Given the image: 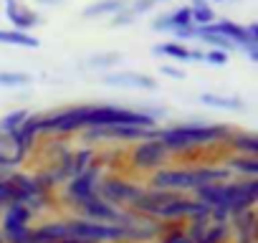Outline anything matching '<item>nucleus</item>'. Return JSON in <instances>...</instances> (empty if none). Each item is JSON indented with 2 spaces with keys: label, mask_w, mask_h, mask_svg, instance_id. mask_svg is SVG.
<instances>
[{
  "label": "nucleus",
  "mask_w": 258,
  "mask_h": 243,
  "mask_svg": "<svg viewBox=\"0 0 258 243\" xmlns=\"http://www.w3.org/2000/svg\"><path fill=\"white\" fill-rule=\"evenodd\" d=\"M116 125L157 127V119L147 109H126L116 104H79V106H66L58 111L41 114V135L46 137L81 135L84 130H101Z\"/></svg>",
  "instance_id": "1"
},
{
  "label": "nucleus",
  "mask_w": 258,
  "mask_h": 243,
  "mask_svg": "<svg viewBox=\"0 0 258 243\" xmlns=\"http://www.w3.org/2000/svg\"><path fill=\"white\" fill-rule=\"evenodd\" d=\"M225 180H230V172L225 170L223 162H200V165H182V167L165 165L150 175V188L185 195V193H195L203 185L225 183Z\"/></svg>",
  "instance_id": "2"
},
{
  "label": "nucleus",
  "mask_w": 258,
  "mask_h": 243,
  "mask_svg": "<svg viewBox=\"0 0 258 243\" xmlns=\"http://www.w3.org/2000/svg\"><path fill=\"white\" fill-rule=\"evenodd\" d=\"M233 132L230 125H208V122H182V125L160 127L157 140L165 145L170 155H195L198 150H205L210 145H223L225 137Z\"/></svg>",
  "instance_id": "3"
},
{
  "label": "nucleus",
  "mask_w": 258,
  "mask_h": 243,
  "mask_svg": "<svg viewBox=\"0 0 258 243\" xmlns=\"http://www.w3.org/2000/svg\"><path fill=\"white\" fill-rule=\"evenodd\" d=\"M66 238L86 240V243H114V240H124V230H121V225H114V223L71 218V220H66Z\"/></svg>",
  "instance_id": "4"
},
{
  "label": "nucleus",
  "mask_w": 258,
  "mask_h": 243,
  "mask_svg": "<svg viewBox=\"0 0 258 243\" xmlns=\"http://www.w3.org/2000/svg\"><path fill=\"white\" fill-rule=\"evenodd\" d=\"M104 177V162L96 157V162L91 167H86L84 172L69 177L63 183V200L74 208H79L86 198L96 195V188H99V180Z\"/></svg>",
  "instance_id": "5"
},
{
  "label": "nucleus",
  "mask_w": 258,
  "mask_h": 243,
  "mask_svg": "<svg viewBox=\"0 0 258 243\" xmlns=\"http://www.w3.org/2000/svg\"><path fill=\"white\" fill-rule=\"evenodd\" d=\"M129 167H132L135 172H147L152 175L155 170L165 167L170 162V152L165 150V145L155 137V140H142L137 145H132V150H129Z\"/></svg>",
  "instance_id": "6"
},
{
  "label": "nucleus",
  "mask_w": 258,
  "mask_h": 243,
  "mask_svg": "<svg viewBox=\"0 0 258 243\" xmlns=\"http://www.w3.org/2000/svg\"><path fill=\"white\" fill-rule=\"evenodd\" d=\"M142 193V185L129 180V177H121V175H104L99 180V188H96V195L101 200H106L109 205L114 208H129L137 195Z\"/></svg>",
  "instance_id": "7"
},
{
  "label": "nucleus",
  "mask_w": 258,
  "mask_h": 243,
  "mask_svg": "<svg viewBox=\"0 0 258 243\" xmlns=\"http://www.w3.org/2000/svg\"><path fill=\"white\" fill-rule=\"evenodd\" d=\"M38 137H41V114H28L26 122L16 130V135L8 140V142H11L8 152H11L16 167L38 147Z\"/></svg>",
  "instance_id": "8"
},
{
  "label": "nucleus",
  "mask_w": 258,
  "mask_h": 243,
  "mask_svg": "<svg viewBox=\"0 0 258 243\" xmlns=\"http://www.w3.org/2000/svg\"><path fill=\"white\" fill-rule=\"evenodd\" d=\"M228 185V213L235 215L240 210H250L258 200V177H235L225 180Z\"/></svg>",
  "instance_id": "9"
},
{
  "label": "nucleus",
  "mask_w": 258,
  "mask_h": 243,
  "mask_svg": "<svg viewBox=\"0 0 258 243\" xmlns=\"http://www.w3.org/2000/svg\"><path fill=\"white\" fill-rule=\"evenodd\" d=\"M104 84L106 86H116V89H140V91H157V79L140 74V71H109L104 74Z\"/></svg>",
  "instance_id": "10"
},
{
  "label": "nucleus",
  "mask_w": 258,
  "mask_h": 243,
  "mask_svg": "<svg viewBox=\"0 0 258 243\" xmlns=\"http://www.w3.org/2000/svg\"><path fill=\"white\" fill-rule=\"evenodd\" d=\"M79 213H81V218H86V220L114 223V225H116L121 208H114V205H109L106 200H101L99 195H91V198H86V200L79 205Z\"/></svg>",
  "instance_id": "11"
},
{
  "label": "nucleus",
  "mask_w": 258,
  "mask_h": 243,
  "mask_svg": "<svg viewBox=\"0 0 258 243\" xmlns=\"http://www.w3.org/2000/svg\"><path fill=\"white\" fill-rule=\"evenodd\" d=\"M6 16H8L13 31H21V33H31V28H36L41 23L38 13L26 8L21 0H6Z\"/></svg>",
  "instance_id": "12"
},
{
  "label": "nucleus",
  "mask_w": 258,
  "mask_h": 243,
  "mask_svg": "<svg viewBox=\"0 0 258 243\" xmlns=\"http://www.w3.org/2000/svg\"><path fill=\"white\" fill-rule=\"evenodd\" d=\"M187 26H192V16H190V8L187 6L175 8V11H167V13L157 16L150 23V28L157 31V33H175L177 28H187Z\"/></svg>",
  "instance_id": "13"
},
{
  "label": "nucleus",
  "mask_w": 258,
  "mask_h": 243,
  "mask_svg": "<svg viewBox=\"0 0 258 243\" xmlns=\"http://www.w3.org/2000/svg\"><path fill=\"white\" fill-rule=\"evenodd\" d=\"M31 218H33V210H31V208H26V205H21V203L8 205V208L3 210V233H0V235H8V233L31 228V225H28Z\"/></svg>",
  "instance_id": "14"
},
{
  "label": "nucleus",
  "mask_w": 258,
  "mask_h": 243,
  "mask_svg": "<svg viewBox=\"0 0 258 243\" xmlns=\"http://www.w3.org/2000/svg\"><path fill=\"white\" fill-rule=\"evenodd\" d=\"M223 145L230 150V155H248V157H255V152H258V135L245 132V130H233V132L225 137Z\"/></svg>",
  "instance_id": "15"
},
{
  "label": "nucleus",
  "mask_w": 258,
  "mask_h": 243,
  "mask_svg": "<svg viewBox=\"0 0 258 243\" xmlns=\"http://www.w3.org/2000/svg\"><path fill=\"white\" fill-rule=\"evenodd\" d=\"M225 170L230 175L238 177H258V157H248V155H228L223 160Z\"/></svg>",
  "instance_id": "16"
},
{
  "label": "nucleus",
  "mask_w": 258,
  "mask_h": 243,
  "mask_svg": "<svg viewBox=\"0 0 258 243\" xmlns=\"http://www.w3.org/2000/svg\"><path fill=\"white\" fill-rule=\"evenodd\" d=\"M210 28L220 36H225L228 41L235 43V48H243L245 46V26H240L238 21H230V18H215L210 23Z\"/></svg>",
  "instance_id": "17"
},
{
  "label": "nucleus",
  "mask_w": 258,
  "mask_h": 243,
  "mask_svg": "<svg viewBox=\"0 0 258 243\" xmlns=\"http://www.w3.org/2000/svg\"><path fill=\"white\" fill-rule=\"evenodd\" d=\"M126 6V0H94V3H89L84 8V18H111L114 13H119L121 8Z\"/></svg>",
  "instance_id": "18"
},
{
  "label": "nucleus",
  "mask_w": 258,
  "mask_h": 243,
  "mask_svg": "<svg viewBox=\"0 0 258 243\" xmlns=\"http://www.w3.org/2000/svg\"><path fill=\"white\" fill-rule=\"evenodd\" d=\"M200 101H203L205 106L223 109V111H245V104H243V99H238V96H223V94L205 91V94H200Z\"/></svg>",
  "instance_id": "19"
},
{
  "label": "nucleus",
  "mask_w": 258,
  "mask_h": 243,
  "mask_svg": "<svg viewBox=\"0 0 258 243\" xmlns=\"http://www.w3.org/2000/svg\"><path fill=\"white\" fill-rule=\"evenodd\" d=\"M152 53L155 56H167L172 61H192V48L187 43H180V41H167V43L152 46Z\"/></svg>",
  "instance_id": "20"
},
{
  "label": "nucleus",
  "mask_w": 258,
  "mask_h": 243,
  "mask_svg": "<svg viewBox=\"0 0 258 243\" xmlns=\"http://www.w3.org/2000/svg\"><path fill=\"white\" fill-rule=\"evenodd\" d=\"M195 41H203V43H208L210 48H218V51H225V53H230V51L235 48V43H233V41H228L225 36L215 33L210 26L195 28Z\"/></svg>",
  "instance_id": "21"
},
{
  "label": "nucleus",
  "mask_w": 258,
  "mask_h": 243,
  "mask_svg": "<svg viewBox=\"0 0 258 243\" xmlns=\"http://www.w3.org/2000/svg\"><path fill=\"white\" fill-rule=\"evenodd\" d=\"M187 8H190V16H192V26H195V28L210 26V23L218 18L215 11H213V6L208 3V0H192Z\"/></svg>",
  "instance_id": "22"
},
{
  "label": "nucleus",
  "mask_w": 258,
  "mask_h": 243,
  "mask_svg": "<svg viewBox=\"0 0 258 243\" xmlns=\"http://www.w3.org/2000/svg\"><path fill=\"white\" fill-rule=\"evenodd\" d=\"M228 220L233 223L238 238H253V233H255V213H253V208L250 210H240V213L230 215Z\"/></svg>",
  "instance_id": "23"
},
{
  "label": "nucleus",
  "mask_w": 258,
  "mask_h": 243,
  "mask_svg": "<svg viewBox=\"0 0 258 243\" xmlns=\"http://www.w3.org/2000/svg\"><path fill=\"white\" fill-rule=\"evenodd\" d=\"M0 43H6V46H21V48H38L41 46V41L36 36L21 33V31H13V28H8V31L0 28Z\"/></svg>",
  "instance_id": "24"
},
{
  "label": "nucleus",
  "mask_w": 258,
  "mask_h": 243,
  "mask_svg": "<svg viewBox=\"0 0 258 243\" xmlns=\"http://www.w3.org/2000/svg\"><path fill=\"white\" fill-rule=\"evenodd\" d=\"M28 114H31L28 109H13V111L3 114V116H0V135L11 140V137L16 135V130L26 122V116H28Z\"/></svg>",
  "instance_id": "25"
},
{
  "label": "nucleus",
  "mask_w": 258,
  "mask_h": 243,
  "mask_svg": "<svg viewBox=\"0 0 258 243\" xmlns=\"http://www.w3.org/2000/svg\"><path fill=\"white\" fill-rule=\"evenodd\" d=\"M121 61V56L119 53H114V51H106V53H94V56H89L86 58V64H84V69H94V71H114L116 69V64Z\"/></svg>",
  "instance_id": "26"
},
{
  "label": "nucleus",
  "mask_w": 258,
  "mask_h": 243,
  "mask_svg": "<svg viewBox=\"0 0 258 243\" xmlns=\"http://www.w3.org/2000/svg\"><path fill=\"white\" fill-rule=\"evenodd\" d=\"M94 162H96V152H94V147L84 145V147H79V150H71V165H74V175L84 172V170H86V167H91Z\"/></svg>",
  "instance_id": "27"
},
{
  "label": "nucleus",
  "mask_w": 258,
  "mask_h": 243,
  "mask_svg": "<svg viewBox=\"0 0 258 243\" xmlns=\"http://www.w3.org/2000/svg\"><path fill=\"white\" fill-rule=\"evenodd\" d=\"M33 79L31 74H23V71H3L0 69V86L3 89H23L28 86Z\"/></svg>",
  "instance_id": "28"
},
{
  "label": "nucleus",
  "mask_w": 258,
  "mask_h": 243,
  "mask_svg": "<svg viewBox=\"0 0 258 243\" xmlns=\"http://www.w3.org/2000/svg\"><path fill=\"white\" fill-rule=\"evenodd\" d=\"M243 51L248 53V58L255 64L258 61V23H248L245 26V46Z\"/></svg>",
  "instance_id": "29"
},
{
  "label": "nucleus",
  "mask_w": 258,
  "mask_h": 243,
  "mask_svg": "<svg viewBox=\"0 0 258 243\" xmlns=\"http://www.w3.org/2000/svg\"><path fill=\"white\" fill-rule=\"evenodd\" d=\"M71 147L66 145V137H48L46 140V162H53L56 157L66 155Z\"/></svg>",
  "instance_id": "30"
},
{
  "label": "nucleus",
  "mask_w": 258,
  "mask_h": 243,
  "mask_svg": "<svg viewBox=\"0 0 258 243\" xmlns=\"http://www.w3.org/2000/svg\"><path fill=\"white\" fill-rule=\"evenodd\" d=\"M228 238V223H210V228L203 233L198 243H225Z\"/></svg>",
  "instance_id": "31"
},
{
  "label": "nucleus",
  "mask_w": 258,
  "mask_h": 243,
  "mask_svg": "<svg viewBox=\"0 0 258 243\" xmlns=\"http://www.w3.org/2000/svg\"><path fill=\"white\" fill-rule=\"evenodd\" d=\"M135 21H137V16L124 6L119 13H114V16L109 18V26H111V28H124V26H132Z\"/></svg>",
  "instance_id": "32"
},
{
  "label": "nucleus",
  "mask_w": 258,
  "mask_h": 243,
  "mask_svg": "<svg viewBox=\"0 0 258 243\" xmlns=\"http://www.w3.org/2000/svg\"><path fill=\"white\" fill-rule=\"evenodd\" d=\"M155 6H157L155 0H126V8L132 11L137 18H140V16H145V13H152V11H155Z\"/></svg>",
  "instance_id": "33"
},
{
  "label": "nucleus",
  "mask_w": 258,
  "mask_h": 243,
  "mask_svg": "<svg viewBox=\"0 0 258 243\" xmlns=\"http://www.w3.org/2000/svg\"><path fill=\"white\" fill-rule=\"evenodd\" d=\"M203 61L210 64V66H225L228 64V53L225 51H218V48H210L203 53Z\"/></svg>",
  "instance_id": "34"
},
{
  "label": "nucleus",
  "mask_w": 258,
  "mask_h": 243,
  "mask_svg": "<svg viewBox=\"0 0 258 243\" xmlns=\"http://www.w3.org/2000/svg\"><path fill=\"white\" fill-rule=\"evenodd\" d=\"M8 205H13V193H11V183H8V175L0 180V213H3Z\"/></svg>",
  "instance_id": "35"
},
{
  "label": "nucleus",
  "mask_w": 258,
  "mask_h": 243,
  "mask_svg": "<svg viewBox=\"0 0 258 243\" xmlns=\"http://www.w3.org/2000/svg\"><path fill=\"white\" fill-rule=\"evenodd\" d=\"M162 243H190V240H187V235H185L182 228H172V230L162 238Z\"/></svg>",
  "instance_id": "36"
},
{
  "label": "nucleus",
  "mask_w": 258,
  "mask_h": 243,
  "mask_svg": "<svg viewBox=\"0 0 258 243\" xmlns=\"http://www.w3.org/2000/svg\"><path fill=\"white\" fill-rule=\"evenodd\" d=\"M175 41H180V43H185V41H195V26H187V28H177L175 33Z\"/></svg>",
  "instance_id": "37"
},
{
  "label": "nucleus",
  "mask_w": 258,
  "mask_h": 243,
  "mask_svg": "<svg viewBox=\"0 0 258 243\" xmlns=\"http://www.w3.org/2000/svg\"><path fill=\"white\" fill-rule=\"evenodd\" d=\"M160 71H162L165 76H170V79H182V76H185V71H182V69H177V66H170V64H165Z\"/></svg>",
  "instance_id": "38"
},
{
  "label": "nucleus",
  "mask_w": 258,
  "mask_h": 243,
  "mask_svg": "<svg viewBox=\"0 0 258 243\" xmlns=\"http://www.w3.org/2000/svg\"><path fill=\"white\" fill-rule=\"evenodd\" d=\"M38 3H41V6H61L63 0H38Z\"/></svg>",
  "instance_id": "39"
},
{
  "label": "nucleus",
  "mask_w": 258,
  "mask_h": 243,
  "mask_svg": "<svg viewBox=\"0 0 258 243\" xmlns=\"http://www.w3.org/2000/svg\"><path fill=\"white\" fill-rule=\"evenodd\" d=\"M56 243H86V240H74V238H63V240H56Z\"/></svg>",
  "instance_id": "40"
},
{
  "label": "nucleus",
  "mask_w": 258,
  "mask_h": 243,
  "mask_svg": "<svg viewBox=\"0 0 258 243\" xmlns=\"http://www.w3.org/2000/svg\"><path fill=\"white\" fill-rule=\"evenodd\" d=\"M238 243H255L253 238H238Z\"/></svg>",
  "instance_id": "41"
},
{
  "label": "nucleus",
  "mask_w": 258,
  "mask_h": 243,
  "mask_svg": "<svg viewBox=\"0 0 258 243\" xmlns=\"http://www.w3.org/2000/svg\"><path fill=\"white\" fill-rule=\"evenodd\" d=\"M0 243H6V240H3V235H0Z\"/></svg>",
  "instance_id": "42"
},
{
  "label": "nucleus",
  "mask_w": 258,
  "mask_h": 243,
  "mask_svg": "<svg viewBox=\"0 0 258 243\" xmlns=\"http://www.w3.org/2000/svg\"><path fill=\"white\" fill-rule=\"evenodd\" d=\"M155 3H162V0H155Z\"/></svg>",
  "instance_id": "43"
},
{
  "label": "nucleus",
  "mask_w": 258,
  "mask_h": 243,
  "mask_svg": "<svg viewBox=\"0 0 258 243\" xmlns=\"http://www.w3.org/2000/svg\"><path fill=\"white\" fill-rule=\"evenodd\" d=\"M218 3H223V0H218Z\"/></svg>",
  "instance_id": "44"
}]
</instances>
